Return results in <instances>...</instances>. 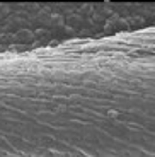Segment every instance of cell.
<instances>
[{"label": "cell", "instance_id": "7a4b0ae2", "mask_svg": "<svg viewBox=\"0 0 155 157\" xmlns=\"http://www.w3.org/2000/svg\"><path fill=\"white\" fill-rule=\"evenodd\" d=\"M155 26V2L0 4V56Z\"/></svg>", "mask_w": 155, "mask_h": 157}, {"label": "cell", "instance_id": "6da1fadb", "mask_svg": "<svg viewBox=\"0 0 155 157\" xmlns=\"http://www.w3.org/2000/svg\"><path fill=\"white\" fill-rule=\"evenodd\" d=\"M0 157H155V26L0 56Z\"/></svg>", "mask_w": 155, "mask_h": 157}]
</instances>
